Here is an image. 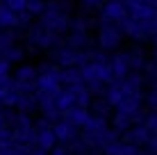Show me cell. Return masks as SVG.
<instances>
[{
    "instance_id": "cell-2",
    "label": "cell",
    "mask_w": 157,
    "mask_h": 155,
    "mask_svg": "<svg viewBox=\"0 0 157 155\" xmlns=\"http://www.w3.org/2000/svg\"><path fill=\"white\" fill-rule=\"evenodd\" d=\"M123 14V9H121V5H116V2H112L109 7H107V16H112V18H118V16Z\"/></svg>"
},
{
    "instance_id": "cell-3",
    "label": "cell",
    "mask_w": 157,
    "mask_h": 155,
    "mask_svg": "<svg viewBox=\"0 0 157 155\" xmlns=\"http://www.w3.org/2000/svg\"><path fill=\"white\" fill-rule=\"evenodd\" d=\"M28 2H32V0H28Z\"/></svg>"
},
{
    "instance_id": "cell-1",
    "label": "cell",
    "mask_w": 157,
    "mask_h": 155,
    "mask_svg": "<svg viewBox=\"0 0 157 155\" xmlns=\"http://www.w3.org/2000/svg\"><path fill=\"white\" fill-rule=\"evenodd\" d=\"M32 78H34V68L25 66V68H21V71H18V80H21V82H30Z\"/></svg>"
}]
</instances>
